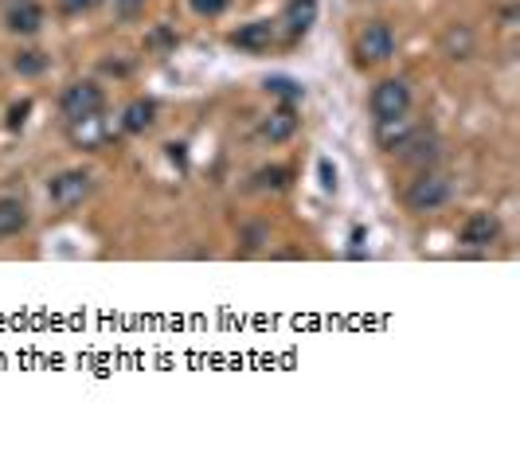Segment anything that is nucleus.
Wrapping results in <instances>:
<instances>
[{"instance_id":"f257e3e1","label":"nucleus","mask_w":520,"mask_h":457,"mask_svg":"<svg viewBox=\"0 0 520 457\" xmlns=\"http://www.w3.org/2000/svg\"><path fill=\"white\" fill-rule=\"evenodd\" d=\"M450 204V180L442 176V173H419L411 180V188H407V207L411 212H438V207H446Z\"/></svg>"},{"instance_id":"f03ea898","label":"nucleus","mask_w":520,"mask_h":457,"mask_svg":"<svg viewBox=\"0 0 520 457\" xmlns=\"http://www.w3.org/2000/svg\"><path fill=\"white\" fill-rule=\"evenodd\" d=\"M102 106H106V94H102L98 83H71L67 90H63V98H59V110H63L67 122L86 117V114H102Z\"/></svg>"},{"instance_id":"7ed1b4c3","label":"nucleus","mask_w":520,"mask_h":457,"mask_svg":"<svg viewBox=\"0 0 520 457\" xmlns=\"http://www.w3.org/2000/svg\"><path fill=\"white\" fill-rule=\"evenodd\" d=\"M356 55H360V63H384V59H392L395 55L392 28H387L384 20L368 24V28L360 32V39H356Z\"/></svg>"},{"instance_id":"20e7f679","label":"nucleus","mask_w":520,"mask_h":457,"mask_svg":"<svg viewBox=\"0 0 520 457\" xmlns=\"http://www.w3.org/2000/svg\"><path fill=\"white\" fill-rule=\"evenodd\" d=\"M407 106H411V86L403 83V78H384V83L372 90V114L375 117L407 114Z\"/></svg>"},{"instance_id":"39448f33","label":"nucleus","mask_w":520,"mask_h":457,"mask_svg":"<svg viewBox=\"0 0 520 457\" xmlns=\"http://www.w3.org/2000/svg\"><path fill=\"white\" fill-rule=\"evenodd\" d=\"M501 239V219L493 215V212H477L465 219V227H462V243L470 246V251H485V246H493Z\"/></svg>"},{"instance_id":"423d86ee","label":"nucleus","mask_w":520,"mask_h":457,"mask_svg":"<svg viewBox=\"0 0 520 457\" xmlns=\"http://www.w3.org/2000/svg\"><path fill=\"white\" fill-rule=\"evenodd\" d=\"M86 195H90V176L83 173V168H71V173L51 180V200H55L59 207H79Z\"/></svg>"},{"instance_id":"0eeeda50","label":"nucleus","mask_w":520,"mask_h":457,"mask_svg":"<svg viewBox=\"0 0 520 457\" xmlns=\"http://www.w3.org/2000/svg\"><path fill=\"white\" fill-rule=\"evenodd\" d=\"M5 20L16 35H35L44 28V8L35 0H5Z\"/></svg>"},{"instance_id":"6e6552de","label":"nucleus","mask_w":520,"mask_h":457,"mask_svg":"<svg viewBox=\"0 0 520 457\" xmlns=\"http://www.w3.org/2000/svg\"><path fill=\"white\" fill-rule=\"evenodd\" d=\"M231 44L239 51H266L275 44V24L270 20H255V24H243L239 32H231Z\"/></svg>"},{"instance_id":"1a4fd4ad","label":"nucleus","mask_w":520,"mask_h":457,"mask_svg":"<svg viewBox=\"0 0 520 457\" xmlns=\"http://www.w3.org/2000/svg\"><path fill=\"white\" fill-rule=\"evenodd\" d=\"M411 137V122L407 114H395V117H375V141H380V149L395 153L403 141Z\"/></svg>"},{"instance_id":"9d476101","label":"nucleus","mask_w":520,"mask_h":457,"mask_svg":"<svg viewBox=\"0 0 520 457\" xmlns=\"http://www.w3.org/2000/svg\"><path fill=\"white\" fill-rule=\"evenodd\" d=\"M157 122V102L153 98H134L129 106L122 110V129L125 134H145Z\"/></svg>"},{"instance_id":"9b49d317","label":"nucleus","mask_w":520,"mask_h":457,"mask_svg":"<svg viewBox=\"0 0 520 457\" xmlns=\"http://www.w3.org/2000/svg\"><path fill=\"white\" fill-rule=\"evenodd\" d=\"M71 141L79 149H98L106 141V122L98 114H86V117H75L71 122Z\"/></svg>"},{"instance_id":"f8f14e48","label":"nucleus","mask_w":520,"mask_h":457,"mask_svg":"<svg viewBox=\"0 0 520 457\" xmlns=\"http://www.w3.org/2000/svg\"><path fill=\"white\" fill-rule=\"evenodd\" d=\"M294 134H297V114H294L290 102H285L282 110H275V114H270L266 122H263V137L275 141V145H278V141H290Z\"/></svg>"},{"instance_id":"ddd939ff","label":"nucleus","mask_w":520,"mask_h":457,"mask_svg":"<svg viewBox=\"0 0 520 457\" xmlns=\"http://www.w3.org/2000/svg\"><path fill=\"white\" fill-rule=\"evenodd\" d=\"M317 20V0H290L285 5V32L290 35H305Z\"/></svg>"},{"instance_id":"4468645a","label":"nucleus","mask_w":520,"mask_h":457,"mask_svg":"<svg viewBox=\"0 0 520 457\" xmlns=\"http://www.w3.org/2000/svg\"><path fill=\"white\" fill-rule=\"evenodd\" d=\"M442 55L450 59H470L474 55V32L465 24H454V28L442 35Z\"/></svg>"},{"instance_id":"2eb2a0df","label":"nucleus","mask_w":520,"mask_h":457,"mask_svg":"<svg viewBox=\"0 0 520 457\" xmlns=\"http://www.w3.org/2000/svg\"><path fill=\"white\" fill-rule=\"evenodd\" d=\"M28 227V212L20 200H0V239H12Z\"/></svg>"},{"instance_id":"dca6fc26","label":"nucleus","mask_w":520,"mask_h":457,"mask_svg":"<svg viewBox=\"0 0 520 457\" xmlns=\"http://www.w3.org/2000/svg\"><path fill=\"white\" fill-rule=\"evenodd\" d=\"M12 71L24 75V78H35V75L47 71V55L44 51H20V55L12 59Z\"/></svg>"},{"instance_id":"f3484780","label":"nucleus","mask_w":520,"mask_h":457,"mask_svg":"<svg viewBox=\"0 0 520 457\" xmlns=\"http://www.w3.org/2000/svg\"><path fill=\"white\" fill-rule=\"evenodd\" d=\"M266 90H270V94H278V98H285V102H297L305 94L302 83H294V78H266Z\"/></svg>"},{"instance_id":"a211bd4d","label":"nucleus","mask_w":520,"mask_h":457,"mask_svg":"<svg viewBox=\"0 0 520 457\" xmlns=\"http://www.w3.org/2000/svg\"><path fill=\"white\" fill-rule=\"evenodd\" d=\"M188 5L196 16H219V12L227 8V0H188Z\"/></svg>"},{"instance_id":"6ab92c4d","label":"nucleus","mask_w":520,"mask_h":457,"mask_svg":"<svg viewBox=\"0 0 520 457\" xmlns=\"http://www.w3.org/2000/svg\"><path fill=\"white\" fill-rule=\"evenodd\" d=\"M258 184H263V188H282L285 184V168H263V173H258Z\"/></svg>"},{"instance_id":"aec40b11","label":"nucleus","mask_w":520,"mask_h":457,"mask_svg":"<svg viewBox=\"0 0 520 457\" xmlns=\"http://www.w3.org/2000/svg\"><path fill=\"white\" fill-rule=\"evenodd\" d=\"M28 110H32L28 102H20V106H12V110H8V129H20V125H24V117H28Z\"/></svg>"},{"instance_id":"412c9836","label":"nucleus","mask_w":520,"mask_h":457,"mask_svg":"<svg viewBox=\"0 0 520 457\" xmlns=\"http://www.w3.org/2000/svg\"><path fill=\"white\" fill-rule=\"evenodd\" d=\"M98 5H102V0H63V8H67V12H90Z\"/></svg>"},{"instance_id":"4be33fe9","label":"nucleus","mask_w":520,"mask_h":457,"mask_svg":"<svg viewBox=\"0 0 520 457\" xmlns=\"http://www.w3.org/2000/svg\"><path fill=\"white\" fill-rule=\"evenodd\" d=\"M173 39H176V35L168 32V28H157V32L149 35V44H153V47H168V44H173Z\"/></svg>"},{"instance_id":"5701e85b","label":"nucleus","mask_w":520,"mask_h":457,"mask_svg":"<svg viewBox=\"0 0 520 457\" xmlns=\"http://www.w3.org/2000/svg\"><path fill=\"white\" fill-rule=\"evenodd\" d=\"M118 5H122V12H129V16H134V12L145 5V0H118Z\"/></svg>"},{"instance_id":"b1692460","label":"nucleus","mask_w":520,"mask_h":457,"mask_svg":"<svg viewBox=\"0 0 520 457\" xmlns=\"http://www.w3.org/2000/svg\"><path fill=\"white\" fill-rule=\"evenodd\" d=\"M168 156H173L176 164H185V145H168Z\"/></svg>"}]
</instances>
